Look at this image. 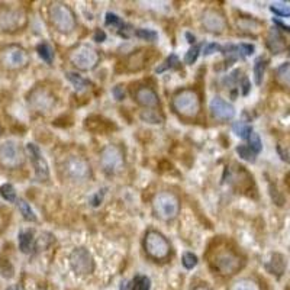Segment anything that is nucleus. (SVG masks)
I'll return each mask as SVG.
<instances>
[{
	"mask_svg": "<svg viewBox=\"0 0 290 290\" xmlns=\"http://www.w3.org/2000/svg\"><path fill=\"white\" fill-rule=\"evenodd\" d=\"M173 109L183 118L193 119L200 112V97L196 90L193 89H183L173 97Z\"/></svg>",
	"mask_w": 290,
	"mask_h": 290,
	"instance_id": "obj_1",
	"label": "nucleus"
},
{
	"mask_svg": "<svg viewBox=\"0 0 290 290\" xmlns=\"http://www.w3.org/2000/svg\"><path fill=\"white\" fill-rule=\"evenodd\" d=\"M210 263L215 267V270H218L224 276L235 274L238 270H241L242 266H244L242 258L235 251L227 248V247L215 249Z\"/></svg>",
	"mask_w": 290,
	"mask_h": 290,
	"instance_id": "obj_2",
	"label": "nucleus"
},
{
	"mask_svg": "<svg viewBox=\"0 0 290 290\" xmlns=\"http://www.w3.org/2000/svg\"><path fill=\"white\" fill-rule=\"evenodd\" d=\"M49 21L61 34H70L76 28L74 12L70 9V6L60 1H55L49 6Z\"/></svg>",
	"mask_w": 290,
	"mask_h": 290,
	"instance_id": "obj_3",
	"label": "nucleus"
},
{
	"mask_svg": "<svg viewBox=\"0 0 290 290\" xmlns=\"http://www.w3.org/2000/svg\"><path fill=\"white\" fill-rule=\"evenodd\" d=\"M152 207L158 218L164 221H171L180 212V200L171 192H160L152 200Z\"/></svg>",
	"mask_w": 290,
	"mask_h": 290,
	"instance_id": "obj_4",
	"label": "nucleus"
},
{
	"mask_svg": "<svg viewBox=\"0 0 290 290\" xmlns=\"http://www.w3.org/2000/svg\"><path fill=\"white\" fill-rule=\"evenodd\" d=\"M100 60L99 52L92 48L90 45L82 44L79 47H76L71 52H70V61L74 67H77L79 70L89 71L93 70Z\"/></svg>",
	"mask_w": 290,
	"mask_h": 290,
	"instance_id": "obj_5",
	"label": "nucleus"
},
{
	"mask_svg": "<svg viewBox=\"0 0 290 290\" xmlns=\"http://www.w3.org/2000/svg\"><path fill=\"white\" fill-rule=\"evenodd\" d=\"M144 248L146 254L154 260H164L170 255V242L158 231H148L144 240Z\"/></svg>",
	"mask_w": 290,
	"mask_h": 290,
	"instance_id": "obj_6",
	"label": "nucleus"
},
{
	"mask_svg": "<svg viewBox=\"0 0 290 290\" xmlns=\"http://www.w3.org/2000/svg\"><path fill=\"white\" fill-rule=\"evenodd\" d=\"M28 61H29V55L26 49H23L19 45H9L0 51V62L3 67L9 70L23 68L26 67Z\"/></svg>",
	"mask_w": 290,
	"mask_h": 290,
	"instance_id": "obj_7",
	"label": "nucleus"
},
{
	"mask_svg": "<svg viewBox=\"0 0 290 290\" xmlns=\"http://www.w3.org/2000/svg\"><path fill=\"white\" fill-rule=\"evenodd\" d=\"M100 164L107 174H118L124 170L125 160L124 152L116 145H107L102 149Z\"/></svg>",
	"mask_w": 290,
	"mask_h": 290,
	"instance_id": "obj_8",
	"label": "nucleus"
},
{
	"mask_svg": "<svg viewBox=\"0 0 290 290\" xmlns=\"http://www.w3.org/2000/svg\"><path fill=\"white\" fill-rule=\"evenodd\" d=\"M64 173L70 180L79 183L86 182L92 176L89 163L79 155H71L64 161Z\"/></svg>",
	"mask_w": 290,
	"mask_h": 290,
	"instance_id": "obj_9",
	"label": "nucleus"
},
{
	"mask_svg": "<svg viewBox=\"0 0 290 290\" xmlns=\"http://www.w3.org/2000/svg\"><path fill=\"white\" fill-rule=\"evenodd\" d=\"M23 151L16 143L6 141L0 145V166L4 168H18L23 164Z\"/></svg>",
	"mask_w": 290,
	"mask_h": 290,
	"instance_id": "obj_10",
	"label": "nucleus"
},
{
	"mask_svg": "<svg viewBox=\"0 0 290 290\" xmlns=\"http://www.w3.org/2000/svg\"><path fill=\"white\" fill-rule=\"evenodd\" d=\"M29 104L40 113H48L54 109V106L57 103L55 96L51 93V90H48L47 87H35L29 96H28Z\"/></svg>",
	"mask_w": 290,
	"mask_h": 290,
	"instance_id": "obj_11",
	"label": "nucleus"
},
{
	"mask_svg": "<svg viewBox=\"0 0 290 290\" xmlns=\"http://www.w3.org/2000/svg\"><path fill=\"white\" fill-rule=\"evenodd\" d=\"M26 22V16L21 9L4 7L0 9V31L13 32L21 29Z\"/></svg>",
	"mask_w": 290,
	"mask_h": 290,
	"instance_id": "obj_12",
	"label": "nucleus"
},
{
	"mask_svg": "<svg viewBox=\"0 0 290 290\" xmlns=\"http://www.w3.org/2000/svg\"><path fill=\"white\" fill-rule=\"evenodd\" d=\"M70 266L77 274H90L95 270V261L92 254L83 247L73 249L70 254Z\"/></svg>",
	"mask_w": 290,
	"mask_h": 290,
	"instance_id": "obj_13",
	"label": "nucleus"
},
{
	"mask_svg": "<svg viewBox=\"0 0 290 290\" xmlns=\"http://www.w3.org/2000/svg\"><path fill=\"white\" fill-rule=\"evenodd\" d=\"M26 151H28V154L31 157V161L34 164V168H35V177H37V180L38 182L48 180V177H49V168H48L47 160L42 155L40 146L29 143V144L26 145Z\"/></svg>",
	"mask_w": 290,
	"mask_h": 290,
	"instance_id": "obj_14",
	"label": "nucleus"
},
{
	"mask_svg": "<svg viewBox=\"0 0 290 290\" xmlns=\"http://www.w3.org/2000/svg\"><path fill=\"white\" fill-rule=\"evenodd\" d=\"M202 23L206 28V31L212 32V34H222L227 29V19L225 16L215 10V9H207L205 10L203 16H202Z\"/></svg>",
	"mask_w": 290,
	"mask_h": 290,
	"instance_id": "obj_15",
	"label": "nucleus"
},
{
	"mask_svg": "<svg viewBox=\"0 0 290 290\" xmlns=\"http://www.w3.org/2000/svg\"><path fill=\"white\" fill-rule=\"evenodd\" d=\"M209 109H210L212 116L218 121H229L235 116V107L219 96L210 100Z\"/></svg>",
	"mask_w": 290,
	"mask_h": 290,
	"instance_id": "obj_16",
	"label": "nucleus"
},
{
	"mask_svg": "<svg viewBox=\"0 0 290 290\" xmlns=\"http://www.w3.org/2000/svg\"><path fill=\"white\" fill-rule=\"evenodd\" d=\"M134 97L138 103L144 107H157L160 104V99H158V95L155 93V90H152L151 87L148 86H141L135 90L134 93Z\"/></svg>",
	"mask_w": 290,
	"mask_h": 290,
	"instance_id": "obj_17",
	"label": "nucleus"
},
{
	"mask_svg": "<svg viewBox=\"0 0 290 290\" xmlns=\"http://www.w3.org/2000/svg\"><path fill=\"white\" fill-rule=\"evenodd\" d=\"M266 44H267V48L273 54H282L288 48V44L285 41V38L280 35V32L276 28L270 29Z\"/></svg>",
	"mask_w": 290,
	"mask_h": 290,
	"instance_id": "obj_18",
	"label": "nucleus"
},
{
	"mask_svg": "<svg viewBox=\"0 0 290 290\" xmlns=\"http://www.w3.org/2000/svg\"><path fill=\"white\" fill-rule=\"evenodd\" d=\"M266 269L269 270L271 274L280 277L285 273V270H286V260H285V257L282 254H277V252L271 254L269 261L266 263Z\"/></svg>",
	"mask_w": 290,
	"mask_h": 290,
	"instance_id": "obj_19",
	"label": "nucleus"
},
{
	"mask_svg": "<svg viewBox=\"0 0 290 290\" xmlns=\"http://www.w3.org/2000/svg\"><path fill=\"white\" fill-rule=\"evenodd\" d=\"M276 80L277 83L290 90V62L282 64L276 70Z\"/></svg>",
	"mask_w": 290,
	"mask_h": 290,
	"instance_id": "obj_20",
	"label": "nucleus"
},
{
	"mask_svg": "<svg viewBox=\"0 0 290 290\" xmlns=\"http://www.w3.org/2000/svg\"><path fill=\"white\" fill-rule=\"evenodd\" d=\"M266 68H267V60L260 57L257 58L254 62V80L255 84L260 86L263 83V77H264V73H266Z\"/></svg>",
	"mask_w": 290,
	"mask_h": 290,
	"instance_id": "obj_21",
	"label": "nucleus"
},
{
	"mask_svg": "<svg viewBox=\"0 0 290 290\" xmlns=\"http://www.w3.org/2000/svg\"><path fill=\"white\" fill-rule=\"evenodd\" d=\"M65 77H67V80L70 82V83L73 84V87L76 89V90H84L89 84H90V82H87L86 79H83L82 76H79L77 73H73V71H67L65 73Z\"/></svg>",
	"mask_w": 290,
	"mask_h": 290,
	"instance_id": "obj_22",
	"label": "nucleus"
},
{
	"mask_svg": "<svg viewBox=\"0 0 290 290\" xmlns=\"http://www.w3.org/2000/svg\"><path fill=\"white\" fill-rule=\"evenodd\" d=\"M144 54L145 51H140V52L132 54V55L128 58V68H129L131 71H137V70H140V68L144 67Z\"/></svg>",
	"mask_w": 290,
	"mask_h": 290,
	"instance_id": "obj_23",
	"label": "nucleus"
},
{
	"mask_svg": "<svg viewBox=\"0 0 290 290\" xmlns=\"http://www.w3.org/2000/svg\"><path fill=\"white\" fill-rule=\"evenodd\" d=\"M232 131H234V134L237 137H240L242 140H248L249 135L254 132L252 128L249 125L244 124V122H235V124L232 125Z\"/></svg>",
	"mask_w": 290,
	"mask_h": 290,
	"instance_id": "obj_24",
	"label": "nucleus"
},
{
	"mask_svg": "<svg viewBox=\"0 0 290 290\" xmlns=\"http://www.w3.org/2000/svg\"><path fill=\"white\" fill-rule=\"evenodd\" d=\"M179 64H180V62H179L177 55H176V54H171V55H168L166 60H164V62H161V64L155 68V73H157V74H161V73H164L167 70L176 68Z\"/></svg>",
	"mask_w": 290,
	"mask_h": 290,
	"instance_id": "obj_25",
	"label": "nucleus"
},
{
	"mask_svg": "<svg viewBox=\"0 0 290 290\" xmlns=\"http://www.w3.org/2000/svg\"><path fill=\"white\" fill-rule=\"evenodd\" d=\"M19 248L22 252H29L32 245V231H22L19 234Z\"/></svg>",
	"mask_w": 290,
	"mask_h": 290,
	"instance_id": "obj_26",
	"label": "nucleus"
},
{
	"mask_svg": "<svg viewBox=\"0 0 290 290\" xmlns=\"http://www.w3.org/2000/svg\"><path fill=\"white\" fill-rule=\"evenodd\" d=\"M18 207H19V212L22 213L23 219H26L29 222H35L37 221V215H35V212L32 210V207H31V205L28 202L19 200L18 202Z\"/></svg>",
	"mask_w": 290,
	"mask_h": 290,
	"instance_id": "obj_27",
	"label": "nucleus"
},
{
	"mask_svg": "<svg viewBox=\"0 0 290 290\" xmlns=\"http://www.w3.org/2000/svg\"><path fill=\"white\" fill-rule=\"evenodd\" d=\"M37 51H38V54H40V57H41L44 61L47 62V64H51L52 62V58H54V51H52V48L48 45V44H40L38 47H37Z\"/></svg>",
	"mask_w": 290,
	"mask_h": 290,
	"instance_id": "obj_28",
	"label": "nucleus"
},
{
	"mask_svg": "<svg viewBox=\"0 0 290 290\" xmlns=\"http://www.w3.org/2000/svg\"><path fill=\"white\" fill-rule=\"evenodd\" d=\"M141 119L145 121V122H148V124H161V122L164 121V118H163L157 110H152V109L144 110V112L141 113Z\"/></svg>",
	"mask_w": 290,
	"mask_h": 290,
	"instance_id": "obj_29",
	"label": "nucleus"
},
{
	"mask_svg": "<svg viewBox=\"0 0 290 290\" xmlns=\"http://www.w3.org/2000/svg\"><path fill=\"white\" fill-rule=\"evenodd\" d=\"M229 290H260V288L254 280L242 279V280H238L237 283H234Z\"/></svg>",
	"mask_w": 290,
	"mask_h": 290,
	"instance_id": "obj_30",
	"label": "nucleus"
},
{
	"mask_svg": "<svg viewBox=\"0 0 290 290\" xmlns=\"http://www.w3.org/2000/svg\"><path fill=\"white\" fill-rule=\"evenodd\" d=\"M270 10L274 15L282 16V18H289L290 16V6H288L286 3H273L270 6Z\"/></svg>",
	"mask_w": 290,
	"mask_h": 290,
	"instance_id": "obj_31",
	"label": "nucleus"
},
{
	"mask_svg": "<svg viewBox=\"0 0 290 290\" xmlns=\"http://www.w3.org/2000/svg\"><path fill=\"white\" fill-rule=\"evenodd\" d=\"M248 148L252 151V152H254V154H255V155L261 152V149H263V143H261V138H260V135H258V134L252 132V134L249 135Z\"/></svg>",
	"mask_w": 290,
	"mask_h": 290,
	"instance_id": "obj_32",
	"label": "nucleus"
},
{
	"mask_svg": "<svg viewBox=\"0 0 290 290\" xmlns=\"http://www.w3.org/2000/svg\"><path fill=\"white\" fill-rule=\"evenodd\" d=\"M237 152H238V155H240L242 160H245V161H248V163H254L255 158H257V155L249 149L248 145H238V146H237Z\"/></svg>",
	"mask_w": 290,
	"mask_h": 290,
	"instance_id": "obj_33",
	"label": "nucleus"
},
{
	"mask_svg": "<svg viewBox=\"0 0 290 290\" xmlns=\"http://www.w3.org/2000/svg\"><path fill=\"white\" fill-rule=\"evenodd\" d=\"M151 280L146 276H137L132 285V290H149Z\"/></svg>",
	"mask_w": 290,
	"mask_h": 290,
	"instance_id": "obj_34",
	"label": "nucleus"
},
{
	"mask_svg": "<svg viewBox=\"0 0 290 290\" xmlns=\"http://www.w3.org/2000/svg\"><path fill=\"white\" fill-rule=\"evenodd\" d=\"M0 194L7 200V202H15L16 200V190L12 185H3L0 186Z\"/></svg>",
	"mask_w": 290,
	"mask_h": 290,
	"instance_id": "obj_35",
	"label": "nucleus"
},
{
	"mask_svg": "<svg viewBox=\"0 0 290 290\" xmlns=\"http://www.w3.org/2000/svg\"><path fill=\"white\" fill-rule=\"evenodd\" d=\"M135 35L144 41H155L158 38V34L152 29H145V28H141L135 32Z\"/></svg>",
	"mask_w": 290,
	"mask_h": 290,
	"instance_id": "obj_36",
	"label": "nucleus"
},
{
	"mask_svg": "<svg viewBox=\"0 0 290 290\" xmlns=\"http://www.w3.org/2000/svg\"><path fill=\"white\" fill-rule=\"evenodd\" d=\"M199 54H200V45H193V47H192V48H190V49L186 52L185 62H186L187 65H192L193 62L197 60Z\"/></svg>",
	"mask_w": 290,
	"mask_h": 290,
	"instance_id": "obj_37",
	"label": "nucleus"
},
{
	"mask_svg": "<svg viewBox=\"0 0 290 290\" xmlns=\"http://www.w3.org/2000/svg\"><path fill=\"white\" fill-rule=\"evenodd\" d=\"M182 263L187 270L194 269L197 266V257L193 254V252H185L183 254V258H182Z\"/></svg>",
	"mask_w": 290,
	"mask_h": 290,
	"instance_id": "obj_38",
	"label": "nucleus"
},
{
	"mask_svg": "<svg viewBox=\"0 0 290 290\" xmlns=\"http://www.w3.org/2000/svg\"><path fill=\"white\" fill-rule=\"evenodd\" d=\"M104 23H106L107 26H119V28L124 25V23H122V21H121V18H119L118 15L112 13V12H107V13H106Z\"/></svg>",
	"mask_w": 290,
	"mask_h": 290,
	"instance_id": "obj_39",
	"label": "nucleus"
},
{
	"mask_svg": "<svg viewBox=\"0 0 290 290\" xmlns=\"http://www.w3.org/2000/svg\"><path fill=\"white\" fill-rule=\"evenodd\" d=\"M112 95H113V97L116 99V100H124L125 99V87L122 84H118V86H115L113 87V90H112Z\"/></svg>",
	"mask_w": 290,
	"mask_h": 290,
	"instance_id": "obj_40",
	"label": "nucleus"
},
{
	"mask_svg": "<svg viewBox=\"0 0 290 290\" xmlns=\"http://www.w3.org/2000/svg\"><path fill=\"white\" fill-rule=\"evenodd\" d=\"M222 49V47L221 45H218V44H206L205 45V48H203V55H210V54H213V52H216V51H221Z\"/></svg>",
	"mask_w": 290,
	"mask_h": 290,
	"instance_id": "obj_41",
	"label": "nucleus"
},
{
	"mask_svg": "<svg viewBox=\"0 0 290 290\" xmlns=\"http://www.w3.org/2000/svg\"><path fill=\"white\" fill-rule=\"evenodd\" d=\"M240 49L242 52L244 57H248V55H252L254 51H255V47L251 45V44H240Z\"/></svg>",
	"mask_w": 290,
	"mask_h": 290,
	"instance_id": "obj_42",
	"label": "nucleus"
},
{
	"mask_svg": "<svg viewBox=\"0 0 290 290\" xmlns=\"http://www.w3.org/2000/svg\"><path fill=\"white\" fill-rule=\"evenodd\" d=\"M103 196H104V189L103 190H99L97 193H95V196L92 197V200H90V203H92V206L93 207H97L100 203H102V200H103Z\"/></svg>",
	"mask_w": 290,
	"mask_h": 290,
	"instance_id": "obj_43",
	"label": "nucleus"
},
{
	"mask_svg": "<svg viewBox=\"0 0 290 290\" xmlns=\"http://www.w3.org/2000/svg\"><path fill=\"white\" fill-rule=\"evenodd\" d=\"M132 32H134V31H132V26H131V25H125V23H124V25L121 26L119 35H121L122 38H129Z\"/></svg>",
	"mask_w": 290,
	"mask_h": 290,
	"instance_id": "obj_44",
	"label": "nucleus"
},
{
	"mask_svg": "<svg viewBox=\"0 0 290 290\" xmlns=\"http://www.w3.org/2000/svg\"><path fill=\"white\" fill-rule=\"evenodd\" d=\"M93 40L96 42L106 41V34H104L103 29H96V32H95V35H93Z\"/></svg>",
	"mask_w": 290,
	"mask_h": 290,
	"instance_id": "obj_45",
	"label": "nucleus"
},
{
	"mask_svg": "<svg viewBox=\"0 0 290 290\" xmlns=\"http://www.w3.org/2000/svg\"><path fill=\"white\" fill-rule=\"evenodd\" d=\"M249 89H251L249 80L247 79V77H244V79H242V82H241V90H242V95H244V96H247V95H248Z\"/></svg>",
	"mask_w": 290,
	"mask_h": 290,
	"instance_id": "obj_46",
	"label": "nucleus"
},
{
	"mask_svg": "<svg viewBox=\"0 0 290 290\" xmlns=\"http://www.w3.org/2000/svg\"><path fill=\"white\" fill-rule=\"evenodd\" d=\"M277 152L282 155V158L285 160V161H288V163H290V157H289V154L288 152H283V149L280 148V146H277Z\"/></svg>",
	"mask_w": 290,
	"mask_h": 290,
	"instance_id": "obj_47",
	"label": "nucleus"
},
{
	"mask_svg": "<svg viewBox=\"0 0 290 290\" xmlns=\"http://www.w3.org/2000/svg\"><path fill=\"white\" fill-rule=\"evenodd\" d=\"M274 23L279 26V28H282V29H285L286 32H290V26H288V25H285L283 22H280V21H277V19H274Z\"/></svg>",
	"mask_w": 290,
	"mask_h": 290,
	"instance_id": "obj_48",
	"label": "nucleus"
},
{
	"mask_svg": "<svg viewBox=\"0 0 290 290\" xmlns=\"http://www.w3.org/2000/svg\"><path fill=\"white\" fill-rule=\"evenodd\" d=\"M186 38H187V42H190V44H193V42L196 41V40H194V37H193L190 32H186Z\"/></svg>",
	"mask_w": 290,
	"mask_h": 290,
	"instance_id": "obj_49",
	"label": "nucleus"
},
{
	"mask_svg": "<svg viewBox=\"0 0 290 290\" xmlns=\"http://www.w3.org/2000/svg\"><path fill=\"white\" fill-rule=\"evenodd\" d=\"M194 290H210L207 286H197V288H194Z\"/></svg>",
	"mask_w": 290,
	"mask_h": 290,
	"instance_id": "obj_50",
	"label": "nucleus"
},
{
	"mask_svg": "<svg viewBox=\"0 0 290 290\" xmlns=\"http://www.w3.org/2000/svg\"><path fill=\"white\" fill-rule=\"evenodd\" d=\"M128 286H129V285L125 282V283H122V286H121V290H128Z\"/></svg>",
	"mask_w": 290,
	"mask_h": 290,
	"instance_id": "obj_51",
	"label": "nucleus"
},
{
	"mask_svg": "<svg viewBox=\"0 0 290 290\" xmlns=\"http://www.w3.org/2000/svg\"><path fill=\"white\" fill-rule=\"evenodd\" d=\"M7 290H19V289H18V288H15V286H12V288H9Z\"/></svg>",
	"mask_w": 290,
	"mask_h": 290,
	"instance_id": "obj_52",
	"label": "nucleus"
},
{
	"mask_svg": "<svg viewBox=\"0 0 290 290\" xmlns=\"http://www.w3.org/2000/svg\"><path fill=\"white\" fill-rule=\"evenodd\" d=\"M0 134H1V129H0Z\"/></svg>",
	"mask_w": 290,
	"mask_h": 290,
	"instance_id": "obj_53",
	"label": "nucleus"
}]
</instances>
